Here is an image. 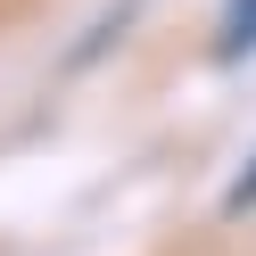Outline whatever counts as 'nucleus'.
<instances>
[{"label":"nucleus","mask_w":256,"mask_h":256,"mask_svg":"<svg viewBox=\"0 0 256 256\" xmlns=\"http://www.w3.org/2000/svg\"><path fill=\"white\" fill-rule=\"evenodd\" d=\"M215 58H223V66L256 58V0H223V8H215Z\"/></svg>","instance_id":"f257e3e1"},{"label":"nucleus","mask_w":256,"mask_h":256,"mask_svg":"<svg viewBox=\"0 0 256 256\" xmlns=\"http://www.w3.org/2000/svg\"><path fill=\"white\" fill-rule=\"evenodd\" d=\"M223 215H256V149L240 157V174H232V190H223Z\"/></svg>","instance_id":"f03ea898"}]
</instances>
